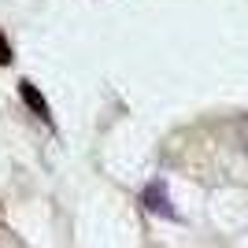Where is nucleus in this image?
I'll use <instances>...</instances> for the list:
<instances>
[{
    "label": "nucleus",
    "mask_w": 248,
    "mask_h": 248,
    "mask_svg": "<svg viewBox=\"0 0 248 248\" xmlns=\"http://www.w3.org/2000/svg\"><path fill=\"white\" fill-rule=\"evenodd\" d=\"M241 152L248 155V130H245V134H241Z\"/></svg>",
    "instance_id": "obj_4"
},
{
    "label": "nucleus",
    "mask_w": 248,
    "mask_h": 248,
    "mask_svg": "<svg viewBox=\"0 0 248 248\" xmlns=\"http://www.w3.org/2000/svg\"><path fill=\"white\" fill-rule=\"evenodd\" d=\"M141 204H145L148 215L170 218V222L178 218V211H174V204H170V193H167V182H163V178H155V182H148V186L141 189Z\"/></svg>",
    "instance_id": "obj_1"
},
{
    "label": "nucleus",
    "mask_w": 248,
    "mask_h": 248,
    "mask_svg": "<svg viewBox=\"0 0 248 248\" xmlns=\"http://www.w3.org/2000/svg\"><path fill=\"white\" fill-rule=\"evenodd\" d=\"M19 96H22V104L33 111V119H41L45 126H52V111H48V100H45L41 93H37V85L30 82V78H22L19 82Z\"/></svg>",
    "instance_id": "obj_2"
},
{
    "label": "nucleus",
    "mask_w": 248,
    "mask_h": 248,
    "mask_svg": "<svg viewBox=\"0 0 248 248\" xmlns=\"http://www.w3.org/2000/svg\"><path fill=\"white\" fill-rule=\"evenodd\" d=\"M11 60H15V48H11V41L4 37V30H0V67H8Z\"/></svg>",
    "instance_id": "obj_3"
}]
</instances>
